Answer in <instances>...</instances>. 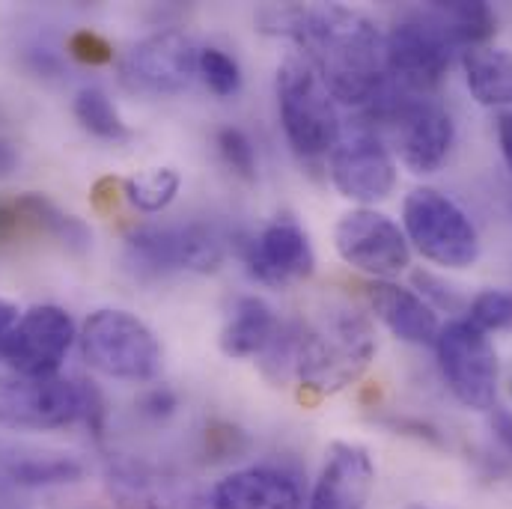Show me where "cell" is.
Instances as JSON below:
<instances>
[{"label": "cell", "mask_w": 512, "mask_h": 509, "mask_svg": "<svg viewBox=\"0 0 512 509\" xmlns=\"http://www.w3.org/2000/svg\"><path fill=\"white\" fill-rule=\"evenodd\" d=\"M218 152H221V158H224V164L236 173V176H242L245 182H254L256 179V149H254V140L242 131V128H221L218 131Z\"/></svg>", "instance_id": "obj_29"}, {"label": "cell", "mask_w": 512, "mask_h": 509, "mask_svg": "<svg viewBox=\"0 0 512 509\" xmlns=\"http://www.w3.org/2000/svg\"><path fill=\"white\" fill-rule=\"evenodd\" d=\"M441 376L453 396L474 411H492L498 399V352L468 319L447 322L435 340Z\"/></svg>", "instance_id": "obj_10"}, {"label": "cell", "mask_w": 512, "mask_h": 509, "mask_svg": "<svg viewBox=\"0 0 512 509\" xmlns=\"http://www.w3.org/2000/svg\"><path fill=\"white\" fill-rule=\"evenodd\" d=\"M304 495L292 474L280 468H245L218 480L209 509H301Z\"/></svg>", "instance_id": "obj_18"}, {"label": "cell", "mask_w": 512, "mask_h": 509, "mask_svg": "<svg viewBox=\"0 0 512 509\" xmlns=\"http://www.w3.org/2000/svg\"><path fill=\"white\" fill-rule=\"evenodd\" d=\"M128 259L137 271H194L212 274L227 256L224 236L209 224H149L131 230L126 239Z\"/></svg>", "instance_id": "obj_9"}, {"label": "cell", "mask_w": 512, "mask_h": 509, "mask_svg": "<svg viewBox=\"0 0 512 509\" xmlns=\"http://www.w3.org/2000/svg\"><path fill=\"white\" fill-rule=\"evenodd\" d=\"M15 325H18V307L12 301L0 298V352H3V346H6Z\"/></svg>", "instance_id": "obj_35"}, {"label": "cell", "mask_w": 512, "mask_h": 509, "mask_svg": "<svg viewBox=\"0 0 512 509\" xmlns=\"http://www.w3.org/2000/svg\"><path fill=\"white\" fill-rule=\"evenodd\" d=\"M108 486L120 509H209V492L134 462L111 465Z\"/></svg>", "instance_id": "obj_16"}, {"label": "cell", "mask_w": 512, "mask_h": 509, "mask_svg": "<svg viewBox=\"0 0 512 509\" xmlns=\"http://www.w3.org/2000/svg\"><path fill=\"white\" fill-rule=\"evenodd\" d=\"M283 322L256 295L239 298L221 328V352L227 358H262L280 337Z\"/></svg>", "instance_id": "obj_20"}, {"label": "cell", "mask_w": 512, "mask_h": 509, "mask_svg": "<svg viewBox=\"0 0 512 509\" xmlns=\"http://www.w3.org/2000/svg\"><path fill=\"white\" fill-rule=\"evenodd\" d=\"M376 358V334L364 313L337 304L316 322H295L292 376L316 393H337L355 384Z\"/></svg>", "instance_id": "obj_2"}, {"label": "cell", "mask_w": 512, "mask_h": 509, "mask_svg": "<svg viewBox=\"0 0 512 509\" xmlns=\"http://www.w3.org/2000/svg\"><path fill=\"white\" fill-rule=\"evenodd\" d=\"M262 24L301 48L331 99L367 108L384 90V36L364 12L337 3L271 6L262 12Z\"/></svg>", "instance_id": "obj_1"}, {"label": "cell", "mask_w": 512, "mask_h": 509, "mask_svg": "<svg viewBox=\"0 0 512 509\" xmlns=\"http://www.w3.org/2000/svg\"><path fill=\"white\" fill-rule=\"evenodd\" d=\"M405 239L435 265L468 268L480 256V236L471 218L447 194L414 188L402 203Z\"/></svg>", "instance_id": "obj_7"}, {"label": "cell", "mask_w": 512, "mask_h": 509, "mask_svg": "<svg viewBox=\"0 0 512 509\" xmlns=\"http://www.w3.org/2000/svg\"><path fill=\"white\" fill-rule=\"evenodd\" d=\"M75 117L90 134H96L102 140H126L131 134L123 123V117H120V111L108 99V93L99 87H84L75 96Z\"/></svg>", "instance_id": "obj_26"}, {"label": "cell", "mask_w": 512, "mask_h": 509, "mask_svg": "<svg viewBox=\"0 0 512 509\" xmlns=\"http://www.w3.org/2000/svg\"><path fill=\"white\" fill-rule=\"evenodd\" d=\"M277 111L286 140L298 155L319 158L340 143L334 99L304 54H289L277 69Z\"/></svg>", "instance_id": "obj_4"}, {"label": "cell", "mask_w": 512, "mask_h": 509, "mask_svg": "<svg viewBox=\"0 0 512 509\" xmlns=\"http://www.w3.org/2000/svg\"><path fill=\"white\" fill-rule=\"evenodd\" d=\"M426 15L444 30V36L456 48H477L483 45L495 27L498 18L489 3L483 0H450V3H429Z\"/></svg>", "instance_id": "obj_23"}, {"label": "cell", "mask_w": 512, "mask_h": 509, "mask_svg": "<svg viewBox=\"0 0 512 509\" xmlns=\"http://www.w3.org/2000/svg\"><path fill=\"white\" fill-rule=\"evenodd\" d=\"M102 399L96 387L60 376H0V426L18 432H51L72 423H96Z\"/></svg>", "instance_id": "obj_3"}, {"label": "cell", "mask_w": 512, "mask_h": 509, "mask_svg": "<svg viewBox=\"0 0 512 509\" xmlns=\"http://www.w3.org/2000/svg\"><path fill=\"white\" fill-rule=\"evenodd\" d=\"M18 212L24 218L27 227H36L48 236H54L57 242H63L69 251H87L93 242V233L87 230V224L69 212H63L60 206H54L51 200H45L42 194H24L18 200Z\"/></svg>", "instance_id": "obj_24"}, {"label": "cell", "mask_w": 512, "mask_h": 509, "mask_svg": "<svg viewBox=\"0 0 512 509\" xmlns=\"http://www.w3.org/2000/svg\"><path fill=\"white\" fill-rule=\"evenodd\" d=\"M367 301L376 319H382L393 337L414 346H435L441 322L438 313L417 292L390 280H373L367 283Z\"/></svg>", "instance_id": "obj_19"}, {"label": "cell", "mask_w": 512, "mask_h": 509, "mask_svg": "<svg viewBox=\"0 0 512 509\" xmlns=\"http://www.w3.org/2000/svg\"><path fill=\"white\" fill-rule=\"evenodd\" d=\"M200 48L182 30H161L137 42L123 60V81L134 93L176 96L197 75Z\"/></svg>", "instance_id": "obj_11"}, {"label": "cell", "mask_w": 512, "mask_h": 509, "mask_svg": "<svg viewBox=\"0 0 512 509\" xmlns=\"http://www.w3.org/2000/svg\"><path fill=\"white\" fill-rule=\"evenodd\" d=\"M21 227H27V224H24V218H21V212H18V203H12V206L0 203V239L15 236Z\"/></svg>", "instance_id": "obj_34"}, {"label": "cell", "mask_w": 512, "mask_h": 509, "mask_svg": "<svg viewBox=\"0 0 512 509\" xmlns=\"http://www.w3.org/2000/svg\"><path fill=\"white\" fill-rule=\"evenodd\" d=\"M498 140H501V152H504V161L512 170V114H501L498 117Z\"/></svg>", "instance_id": "obj_36"}, {"label": "cell", "mask_w": 512, "mask_h": 509, "mask_svg": "<svg viewBox=\"0 0 512 509\" xmlns=\"http://www.w3.org/2000/svg\"><path fill=\"white\" fill-rule=\"evenodd\" d=\"M15 167H18V149H15L6 126L0 123V179H6Z\"/></svg>", "instance_id": "obj_32"}, {"label": "cell", "mask_w": 512, "mask_h": 509, "mask_svg": "<svg viewBox=\"0 0 512 509\" xmlns=\"http://www.w3.org/2000/svg\"><path fill=\"white\" fill-rule=\"evenodd\" d=\"M453 48L456 45L426 15V9L396 21L393 30L384 36L387 84L408 96L432 93L450 69Z\"/></svg>", "instance_id": "obj_8"}, {"label": "cell", "mask_w": 512, "mask_h": 509, "mask_svg": "<svg viewBox=\"0 0 512 509\" xmlns=\"http://www.w3.org/2000/svg\"><path fill=\"white\" fill-rule=\"evenodd\" d=\"M72 340H75L72 316L63 307L42 304L18 319L0 355L15 370V376L45 379V376H57Z\"/></svg>", "instance_id": "obj_13"}, {"label": "cell", "mask_w": 512, "mask_h": 509, "mask_svg": "<svg viewBox=\"0 0 512 509\" xmlns=\"http://www.w3.org/2000/svg\"><path fill=\"white\" fill-rule=\"evenodd\" d=\"M373 483L376 468L367 447L337 441L328 450L307 509H367Z\"/></svg>", "instance_id": "obj_17"}, {"label": "cell", "mask_w": 512, "mask_h": 509, "mask_svg": "<svg viewBox=\"0 0 512 509\" xmlns=\"http://www.w3.org/2000/svg\"><path fill=\"white\" fill-rule=\"evenodd\" d=\"M492 432H495V438L512 453V411L498 408V405L492 408Z\"/></svg>", "instance_id": "obj_33"}, {"label": "cell", "mask_w": 512, "mask_h": 509, "mask_svg": "<svg viewBox=\"0 0 512 509\" xmlns=\"http://www.w3.org/2000/svg\"><path fill=\"white\" fill-rule=\"evenodd\" d=\"M334 248L352 268L390 280L411 265V248L405 233L376 209H355L337 221Z\"/></svg>", "instance_id": "obj_12"}, {"label": "cell", "mask_w": 512, "mask_h": 509, "mask_svg": "<svg viewBox=\"0 0 512 509\" xmlns=\"http://www.w3.org/2000/svg\"><path fill=\"white\" fill-rule=\"evenodd\" d=\"M331 182L334 188L361 206L382 203L396 185V164L382 137L370 128H358L331 149Z\"/></svg>", "instance_id": "obj_14"}, {"label": "cell", "mask_w": 512, "mask_h": 509, "mask_svg": "<svg viewBox=\"0 0 512 509\" xmlns=\"http://www.w3.org/2000/svg\"><path fill=\"white\" fill-rule=\"evenodd\" d=\"M370 117L382 123L411 173H435L456 140L453 117L426 96H408L390 84L367 105Z\"/></svg>", "instance_id": "obj_5"}, {"label": "cell", "mask_w": 512, "mask_h": 509, "mask_svg": "<svg viewBox=\"0 0 512 509\" xmlns=\"http://www.w3.org/2000/svg\"><path fill=\"white\" fill-rule=\"evenodd\" d=\"M408 509H429V507H408Z\"/></svg>", "instance_id": "obj_38"}, {"label": "cell", "mask_w": 512, "mask_h": 509, "mask_svg": "<svg viewBox=\"0 0 512 509\" xmlns=\"http://www.w3.org/2000/svg\"><path fill=\"white\" fill-rule=\"evenodd\" d=\"M0 509H15L9 504V498H6V486L0 483Z\"/></svg>", "instance_id": "obj_37"}, {"label": "cell", "mask_w": 512, "mask_h": 509, "mask_svg": "<svg viewBox=\"0 0 512 509\" xmlns=\"http://www.w3.org/2000/svg\"><path fill=\"white\" fill-rule=\"evenodd\" d=\"M176 408H179V396L170 387H152L140 399V414H146L149 420H167Z\"/></svg>", "instance_id": "obj_31"}, {"label": "cell", "mask_w": 512, "mask_h": 509, "mask_svg": "<svg viewBox=\"0 0 512 509\" xmlns=\"http://www.w3.org/2000/svg\"><path fill=\"white\" fill-rule=\"evenodd\" d=\"M468 322L483 334L512 328V292H507V289L480 292L468 307Z\"/></svg>", "instance_id": "obj_28"}, {"label": "cell", "mask_w": 512, "mask_h": 509, "mask_svg": "<svg viewBox=\"0 0 512 509\" xmlns=\"http://www.w3.org/2000/svg\"><path fill=\"white\" fill-rule=\"evenodd\" d=\"M84 477V465L63 453H27L9 450L0 456V483L15 489L66 486Z\"/></svg>", "instance_id": "obj_21"}, {"label": "cell", "mask_w": 512, "mask_h": 509, "mask_svg": "<svg viewBox=\"0 0 512 509\" xmlns=\"http://www.w3.org/2000/svg\"><path fill=\"white\" fill-rule=\"evenodd\" d=\"M197 75L203 78V84L221 96V99H230L239 93L242 87V72H239V63L221 51V48H200V60H197Z\"/></svg>", "instance_id": "obj_27"}, {"label": "cell", "mask_w": 512, "mask_h": 509, "mask_svg": "<svg viewBox=\"0 0 512 509\" xmlns=\"http://www.w3.org/2000/svg\"><path fill=\"white\" fill-rule=\"evenodd\" d=\"M81 352L93 370L123 382H149L161 370L155 334L126 310H96L81 328Z\"/></svg>", "instance_id": "obj_6"}, {"label": "cell", "mask_w": 512, "mask_h": 509, "mask_svg": "<svg viewBox=\"0 0 512 509\" xmlns=\"http://www.w3.org/2000/svg\"><path fill=\"white\" fill-rule=\"evenodd\" d=\"M414 283L420 286V298H423L432 310H459V307H462V301H459L453 292H444V283H438L432 274L417 271V274H414Z\"/></svg>", "instance_id": "obj_30"}, {"label": "cell", "mask_w": 512, "mask_h": 509, "mask_svg": "<svg viewBox=\"0 0 512 509\" xmlns=\"http://www.w3.org/2000/svg\"><path fill=\"white\" fill-rule=\"evenodd\" d=\"M248 271L265 286H289L313 274L316 256L304 227L295 218H274L259 236L236 242Z\"/></svg>", "instance_id": "obj_15"}, {"label": "cell", "mask_w": 512, "mask_h": 509, "mask_svg": "<svg viewBox=\"0 0 512 509\" xmlns=\"http://www.w3.org/2000/svg\"><path fill=\"white\" fill-rule=\"evenodd\" d=\"M179 185H182V179L173 167H152V170H143L128 179L126 197L134 209L152 215V212L167 209L176 200Z\"/></svg>", "instance_id": "obj_25"}, {"label": "cell", "mask_w": 512, "mask_h": 509, "mask_svg": "<svg viewBox=\"0 0 512 509\" xmlns=\"http://www.w3.org/2000/svg\"><path fill=\"white\" fill-rule=\"evenodd\" d=\"M462 69L471 96L486 108L512 105V54L507 48L477 45L465 48Z\"/></svg>", "instance_id": "obj_22"}]
</instances>
